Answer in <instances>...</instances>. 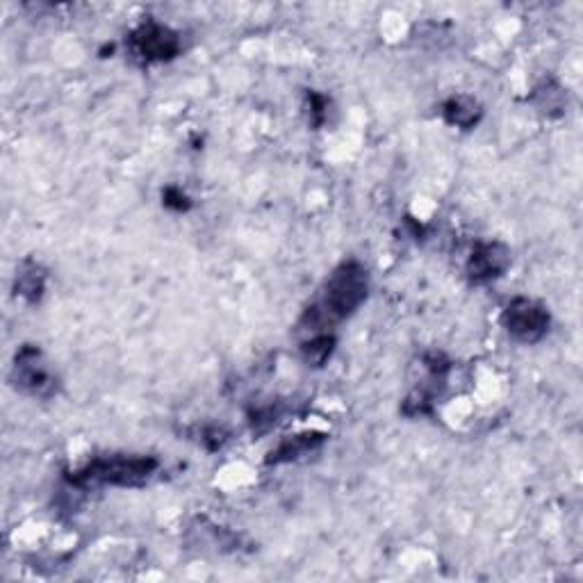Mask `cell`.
<instances>
[{
    "mask_svg": "<svg viewBox=\"0 0 583 583\" xmlns=\"http://www.w3.org/2000/svg\"><path fill=\"white\" fill-rule=\"evenodd\" d=\"M162 199H164V205L171 210H176V212H185V210H190L192 208V201H190V196H187L183 190H178V187H167L162 194Z\"/></svg>",
    "mask_w": 583,
    "mask_h": 583,
    "instance_id": "cell-13",
    "label": "cell"
},
{
    "mask_svg": "<svg viewBox=\"0 0 583 583\" xmlns=\"http://www.w3.org/2000/svg\"><path fill=\"white\" fill-rule=\"evenodd\" d=\"M442 117H445L449 126L470 130L481 121L483 110L472 96H451L449 101L442 105Z\"/></svg>",
    "mask_w": 583,
    "mask_h": 583,
    "instance_id": "cell-9",
    "label": "cell"
},
{
    "mask_svg": "<svg viewBox=\"0 0 583 583\" xmlns=\"http://www.w3.org/2000/svg\"><path fill=\"white\" fill-rule=\"evenodd\" d=\"M533 101H536L538 108L547 114H552V110H563V89L554 85V82H547L545 87L536 89Z\"/></svg>",
    "mask_w": 583,
    "mask_h": 583,
    "instance_id": "cell-12",
    "label": "cell"
},
{
    "mask_svg": "<svg viewBox=\"0 0 583 583\" xmlns=\"http://www.w3.org/2000/svg\"><path fill=\"white\" fill-rule=\"evenodd\" d=\"M511 267V249L502 242H479L467 260V276L476 285L497 281Z\"/></svg>",
    "mask_w": 583,
    "mask_h": 583,
    "instance_id": "cell-6",
    "label": "cell"
},
{
    "mask_svg": "<svg viewBox=\"0 0 583 583\" xmlns=\"http://www.w3.org/2000/svg\"><path fill=\"white\" fill-rule=\"evenodd\" d=\"M160 461L153 456H103L94 458L82 470L73 472L69 481L73 486H119V488H135L144 486L151 476L158 472Z\"/></svg>",
    "mask_w": 583,
    "mask_h": 583,
    "instance_id": "cell-2",
    "label": "cell"
},
{
    "mask_svg": "<svg viewBox=\"0 0 583 583\" xmlns=\"http://www.w3.org/2000/svg\"><path fill=\"white\" fill-rule=\"evenodd\" d=\"M367 294H369L367 269L356 260L342 262V265L328 276L322 297H319L315 306H310L306 310V315L301 317V326H306L312 333L331 328L363 306Z\"/></svg>",
    "mask_w": 583,
    "mask_h": 583,
    "instance_id": "cell-1",
    "label": "cell"
},
{
    "mask_svg": "<svg viewBox=\"0 0 583 583\" xmlns=\"http://www.w3.org/2000/svg\"><path fill=\"white\" fill-rule=\"evenodd\" d=\"M552 317L543 303L517 297L504 310V328L522 344H536L547 335Z\"/></svg>",
    "mask_w": 583,
    "mask_h": 583,
    "instance_id": "cell-3",
    "label": "cell"
},
{
    "mask_svg": "<svg viewBox=\"0 0 583 583\" xmlns=\"http://www.w3.org/2000/svg\"><path fill=\"white\" fill-rule=\"evenodd\" d=\"M12 381L19 390L41 399L53 397L57 390V381L53 379V374L41 363V351L37 347H30V344H26V347L16 353Z\"/></svg>",
    "mask_w": 583,
    "mask_h": 583,
    "instance_id": "cell-5",
    "label": "cell"
},
{
    "mask_svg": "<svg viewBox=\"0 0 583 583\" xmlns=\"http://www.w3.org/2000/svg\"><path fill=\"white\" fill-rule=\"evenodd\" d=\"M44 290H46L44 269L32 260L23 262V267L19 269V276H16V294L30 303H37L41 299V294H44Z\"/></svg>",
    "mask_w": 583,
    "mask_h": 583,
    "instance_id": "cell-10",
    "label": "cell"
},
{
    "mask_svg": "<svg viewBox=\"0 0 583 583\" xmlns=\"http://www.w3.org/2000/svg\"><path fill=\"white\" fill-rule=\"evenodd\" d=\"M130 48L144 64L169 62L180 53V37L162 23L146 21L130 35Z\"/></svg>",
    "mask_w": 583,
    "mask_h": 583,
    "instance_id": "cell-4",
    "label": "cell"
},
{
    "mask_svg": "<svg viewBox=\"0 0 583 583\" xmlns=\"http://www.w3.org/2000/svg\"><path fill=\"white\" fill-rule=\"evenodd\" d=\"M308 101H310V110L312 114H315V126H319V123L324 121L326 117V98L324 96H319V94H308Z\"/></svg>",
    "mask_w": 583,
    "mask_h": 583,
    "instance_id": "cell-14",
    "label": "cell"
},
{
    "mask_svg": "<svg viewBox=\"0 0 583 583\" xmlns=\"http://www.w3.org/2000/svg\"><path fill=\"white\" fill-rule=\"evenodd\" d=\"M335 349V338L328 333H315L308 342L301 344V356L312 367L326 365V360L331 358Z\"/></svg>",
    "mask_w": 583,
    "mask_h": 583,
    "instance_id": "cell-11",
    "label": "cell"
},
{
    "mask_svg": "<svg viewBox=\"0 0 583 583\" xmlns=\"http://www.w3.org/2000/svg\"><path fill=\"white\" fill-rule=\"evenodd\" d=\"M326 442V435L319 431H308V433H299L292 435V438H285L281 445H278L272 454L267 458V465H283V463H292L299 461V458L312 454L317 451Z\"/></svg>",
    "mask_w": 583,
    "mask_h": 583,
    "instance_id": "cell-8",
    "label": "cell"
},
{
    "mask_svg": "<svg viewBox=\"0 0 583 583\" xmlns=\"http://www.w3.org/2000/svg\"><path fill=\"white\" fill-rule=\"evenodd\" d=\"M424 367L429 369L431 374V383H445V376L449 372V360H445L442 353H429V356H424ZM435 392H438V385H422L420 390H415L410 397L404 401V415L408 417H422V415H429L433 410V399H435Z\"/></svg>",
    "mask_w": 583,
    "mask_h": 583,
    "instance_id": "cell-7",
    "label": "cell"
}]
</instances>
